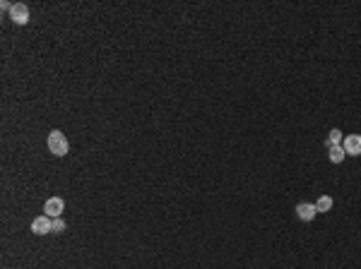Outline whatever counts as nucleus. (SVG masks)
Wrapping results in <instances>:
<instances>
[{"mask_svg":"<svg viewBox=\"0 0 361 269\" xmlns=\"http://www.w3.org/2000/svg\"><path fill=\"white\" fill-rule=\"evenodd\" d=\"M48 149H51L53 156H65L68 149H70V142H68V137H65L60 130H53V132L48 135Z\"/></svg>","mask_w":361,"mask_h":269,"instance_id":"1","label":"nucleus"},{"mask_svg":"<svg viewBox=\"0 0 361 269\" xmlns=\"http://www.w3.org/2000/svg\"><path fill=\"white\" fill-rule=\"evenodd\" d=\"M32 231L36 235H46V233H53V219L46 214L36 216L34 221H32Z\"/></svg>","mask_w":361,"mask_h":269,"instance_id":"2","label":"nucleus"},{"mask_svg":"<svg viewBox=\"0 0 361 269\" xmlns=\"http://www.w3.org/2000/svg\"><path fill=\"white\" fill-rule=\"evenodd\" d=\"M63 209H65L63 197H51V199H46V204H44V214L51 216V219H60Z\"/></svg>","mask_w":361,"mask_h":269,"instance_id":"3","label":"nucleus"},{"mask_svg":"<svg viewBox=\"0 0 361 269\" xmlns=\"http://www.w3.org/2000/svg\"><path fill=\"white\" fill-rule=\"evenodd\" d=\"M10 19H12L17 27L27 24V22H29V7H27L24 2H15L12 10H10Z\"/></svg>","mask_w":361,"mask_h":269,"instance_id":"4","label":"nucleus"},{"mask_svg":"<svg viewBox=\"0 0 361 269\" xmlns=\"http://www.w3.org/2000/svg\"><path fill=\"white\" fill-rule=\"evenodd\" d=\"M342 147H344V154H349V156H361V135H347Z\"/></svg>","mask_w":361,"mask_h":269,"instance_id":"5","label":"nucleus"},{"mask_svg":"<svg viewBox=\"0 0 361 269\" xmlns=\"http://www.w3.org/2000/svg\"><path fill=\"white\" fill-rule=\"evenodd\" d=\"M316 214H318L316 204H308V202H301V204H296V216H299L301 221H311V219H313Z\"/></svg>","mask_w":361,"mask_h":269,"instance_id":"6","label":"nucleus"},{"mask_svg":"<svg viewBox=\"0 0 361 269\" xmlns=\"http://www.w3.org/2000/svg\"><path fill=\"white\" fill-rule=\"evenodd\" d=\"M327 149H330V161L332 163H342V159L347 156L342 144H335V147H327Z\"/></svg>","mask_w":361,"mask_h":269,"instance_id":"7","label":"nucleus"},{"mask_svg":"<svg viewBox=\"0 0 361 269\" xmlns=\"http://www.w3.org/2000/svg\"><path fill=\"white\" fill-rule=\"evenodd\" d=\"M316 209L318 212H330L332 209V197H327V195H320L318 202H316Z\"/></svg>","mask_w":361,"mask_h":269,"instance_id":"8","label":"nucleus"},{"mask_svg":"<svg viewBox=\"0 0 361 269\" xmlns=\"http://www.w3.org/2000/svg\"><path fill=\"white\" fill-rule=\"evenodd\" d=\"M335 144H342V130H330V135H327V147H335Z\"/></svg>","mask_w":361,"mask_h":269,"instance_id":"9","label":"nucleus"},{"mask_svg":"<svg viewBox=\"0 0 361 269\" xmlns=\"http://www.w3.org/2000/svg\"><path fill=\"white\" fill-rule=\"evenodd\" d=\"M65 231V221L63 219H53V233H63Z\"/></svg>","mask_w":361,"mask_h":269,"instance_id":"10","label":"nucleus"}]
</instances>
